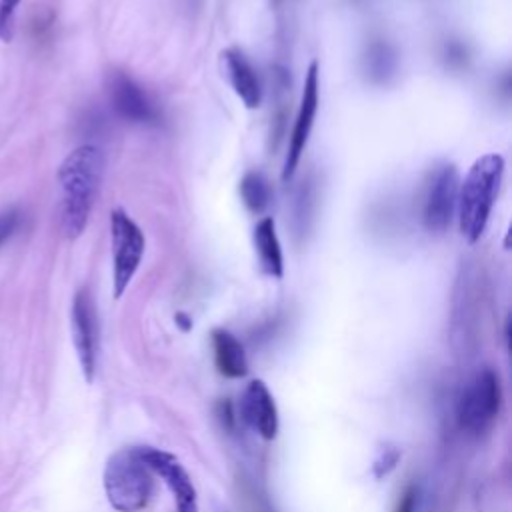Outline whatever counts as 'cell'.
<instances>
[{"label": "cell", "instance_id": "cell-11", "mask_svg": "<svg viewBox=\"0 0 512 512\" xmlns=\"http://www.w3.org/2000/svg\"><path fill=\"white\" fill-rule=\"evenodd\" d=\"M242 418L254 428L264 440H274L278 432V410L276 402L262 380H252L240 400Z\"/></svg>", "mask_w": 512, "mask_h": 512}, {"label": "cell", "instance_id": "cell-7", "mask_svg": "<svg viewBox=\"0 0 512 512\" xmlns=\"http://www.w3.org/2000/svg\"><path fill=\"white\" fill-rule=\"evenodd\" d=\"M318 104H320V68H318V62L314 60L306 68L300 106H298V112L294 118V126H292L290 140H288V152H286V158L282 164V180L284 182H288L294 176V172L300 164V158L310 140V132L314 128Z\"/></svg>", "mask_w": 512, "mask_h": 512}, {"label": "cell", "instance_id": "cell-2", "mask_svg": "<svg viewBox=\"0 0 512 512\" xmlns=\"http://www.w3.org/2000/svg\"><path fill=\"white\" fill-rule=\"evenodd\" d=\"M504 168V158L496 152H488L472 162L460 182L456 218L458 230L468 244H476L488 226L502 186Z\"/></svg>", "mask_w": 512, "mask_h": 512}, {"label": "cell", "instance_id": "cell-23", "mask_svg": "<svg viewBox=\"0 0 512 512\" xmlns=\"http://www.w3.org/2000/svg\"><path fill=\"white\" fill-rule=\"evenodd\" d=\"M176 322L182 326V330H188L190 326H192V322H190V318L184 314V312H178L176 314Z\"/></svg>", "mask_w": 512, "mask_h": 512}, {"label": "cell", "instance_id": "cell-10", "mask_svg": "<svg viewBox=\"0 0 512 512\" xmlns=\"http://www.w3.org/2000/svg\"><path fill=\"white\" fill-rule=\"evenodd\" d=\"M138 452L146 466L152 470V474H158L164 484L170 488L176 510L178 512H198V498H196V488L190 480V474L186 468L180 464V460L160 448L152 446H138Z\"/></svg>", "mask_w": 512, "mask_h": 512}, {"label": "cell", "instance_id": "cell-17", "mask_svg": "<svg viewBox=\"0 0 512 512\" xmlns=\"http://www.w3.org/2000/svg\"><path fill=\"white\" fill-rule=\"evenodd\" d=\"M22 0H0V40L10 42L14 38L16 8Z\"/></svg>", "mask_w": 512, "mask_h": 512}, {"label": "cell", "instance_id": "cell-9", "mask_svg": "<svg viewBox=\"0 0 512 512\" xmlns=\"http://www.w3.org/2000/svg\"><path fill=\"white\" fill-rule=\"evenodd\" d=\"M106 88H108L110 104L120 118L132 124H142V126L158 124V110L154 102L134 78H130L120 70L110 72Z\"/></svg>", "mask_w": 512, "mask_h": 512}, {"label": "cell", "instance_id": "cell-16", "mask_svg": "<svg viewBox=\"0 0 512 512\" xmlns=\"http://www.w3.org/2000/svg\"><path fill=\"white\" fill-rule=\"evenodd\" d=\"M240 196H242L244 206L250 212H254V214L264 212L270 204V184H268L266 176L258 170L246 172L240 180Z\"/></svg>", "mask_w": 512, "mask_h": 512}, {"label": "cell", "instance_id": "cell-5", "mask_svg": "<svg viewBox=\"0 0 512 512\" xmlns=\"http://www.w3.org/2000/svg\"><path fill=\"white\" fill-rule=\"evenodd\" d=\"M502 386L492 368H482L464 386L458 400V422L470 434H482L500 412Z\"/></svg>", "mask_w": 512, "mask_h": 512}, {"label": "cell", "instance_id": "cell-19", "mask_svg": "<svg viewBox=\"0 0 512 512\" xmlns=\"http://www.w3.org/2000/svg\"><path fill=\"white\" fill-rule=\"evenodd\" d=\"M442 58L446 60V64L450 68H458V66H464L466 60H468V50L462 42L458 40H448L442 48Z\"/></svg>", "mask_w": 512, "mask_h": 512}, {"label": "cell", "instance_id": "cell-21", "mask_svg": "<svg viewBox=\"0 0 512 512\" xmlns=\"http://www.w3.org/2000/svg\"><path fill=\"white\" fill-rule=\"evenodd\" d=\"M310 198H312V188L306 184L300 188V194H298V212H296V218L300 220V230L306 228V220L310 218Z\"/></svg>", "mask_w": 512, "mask_h": 512}, {"label": "cell", "instance_id": "cell-14", "mask_svg": "<svg viewBox=\"0 0 512 512\" xmlns=\"http://www.w3.org/2000/svg\"><path fill=\"white\" fill-rule=\"evenodd\" d=\"M212 346H214V362L222 376L226 378H242L248 374V358L242 342L224 328L212 330Z\"/></svg>", "mask_w": 512, "mask_h": 512}, {"label": "cell", "instance_id": "cell-4", "mask_svg": "<svg viewBox=\"0 0 512 512\" xmlns=\"http://www.w3.org/2000/svg\"><path fill=\"white\" fill-rule=\"evenodd\" d=\"M110 244H112V288L114 298H120L134 274L140 268L146 238L140 226L122 210L114 208L110 212Z\"/></svg>", "mask_w": 512, "mask_h": 512}, {"label": "cell", "instance_id": "cell-20", "mask_svg": "<svg viewBox=\"0 0 512 512\" xmlns=\"http://www.w3.org/2000/svg\"><path fill=\"white\" fill-rule=\"evenodd\" d=\"M20 220V214L16 208H8L0 212V246L12 236V232L16 230Z\"/></svg>", "mask_w": 512, "mask_h": 512}, {"label": "cell", "instance_id": "cell-22", "mask_svg": "<svg viewBox=\"0 0 512 512\" xmlns=\"http://www.w3.org/2000/svg\"><path fill=\"white\" fill-rule=\"evenodd\" d=\"M416 502H418V490H416V486H408L404 490V494L400 496L396 512H414L416 510Z\"/></svg>", "mask_w": 512, "mask_h": 512}, {"label": "cell", "instance_id": "cell-13", "mask_svg": "<svg viewBox=\"0 0 512 512\" xmlns=\"http://www.w3.org/2000/svg\"><path fill=\"white\" fill-rule=\"evenodd\" d=\"M252 242H254V250H256L262 272L272 278H282L284 256H282V246L276 234V222L272 216H264L256 222L252 230Z\"/></svg>", "mask_w": 512, "mask_h": 512}, {"label": "cell", "instance_id": "cell-3", "mask_svg": "<svg viewBox=\"0 0 512 512\" xmlns=\"http://www.w3.org/2000/svg\"><path fill=\"white\" fill-rule=\"evenodd\" d=\"M104 492L118 512H140L154 494L152 470L142 460L138 446L116 450L104 466Z\"/></svg>", "mask_w": 512, "mask_h": 512}, {"label": "cell", "instance_id": "cell-12", "mask_svg": "<svg viewBox=\"0 0 512 512\" xmlns=\"http://www.w3.org/2000/svg\"><path fill=\"white\" fill-rule=\"evenodd\" d=\"M222 68L232 90L244 102V106L258 108L262 100V86L248 56L240 48H226L222 52Z\"/></svg>", "mask_w": 512, "mask_h": 512}, {"label": "cell", "instance_id": "cell-18", "mask_svg": "<svg viewBox=\"0 0 512 512\" xmlns=\"http://www.w3.org/2000/svg\"><path fill=\"white\" fill-rule=\"evenodd\" d=\"M398 460H400V450H396V448H384V450H380L378 458H376L374 464H372L374 476H376V478L386 476L388 472H392V470L396 468Z\"/></svg>", "mask_w": 512, "mask_h": 512}, {"label": "cell", "instance_id": "cell-6", "mask_svg": "<svg viewBox=\"0 0 512 512\" xmlns=\"http://www.w3.org/2000/svg\"><path fill=\"white\" fill-rule=\"evenodd\" d=\"M460 178L454 164L444 162L430 172L422 198V224L428 232L442 234L456 216Z\"/></svg>", "mask_w": 512, "mask_h": 512}, {"label": "cell", "instance_id": "cell-1", "mask_svg": "<svg viewBox=\"0 0 512 512\" xmlns=\"http://www.w3.org/2000/svg\"><path fill=\"white\" fill-rule=\"evenodd\" d=\"M102 176L104 152L96 144H80L60 162V228L66 238L74 240L84 232Z\"/></svg>", "mask_w": 512, "mask_h": 512}, {"label": "cell", "instance_id": "cell-15", "mask_svg": "<svg viewBox=\"0 0 512 512\" xmlns=\"http://www.w3.org/2000/svg\"><path fill=\"white\" fill-rule=\"evenodd\" d=\"M364 74L372 84H388L398 68L396 48L382 38L372 40L362 56Z\"/></svg>", "mask_w": 512, "mask_h": 512}, {"label": "cell", "instance_id": "cell-8", "mask_svg": "<svg viewBox=\"0 0 512 512\" xmlns=\"http://www.w3.org/2000/svg\"><path fill=\"white\" fill-rule=\"evenodd\" d=\"M72 342L76 356L84 374V380L90 384L96 376L98 366V314L88 288H80L74 294L70 310Z\"/></svg>", "mask_w": 512, "mask_h": 512}]
</instances>
